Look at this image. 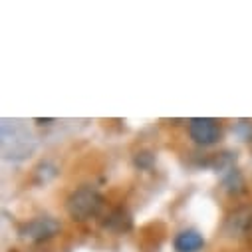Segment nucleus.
Instances as JSON below:
<instances>
[{
    "instance_id": "obj_8",
    "label": "nucleus",
    "mask_w": 252,
    "mask_h": 252,
    "mask_svg": "<svg viewBox=\"0 0 252 252\" xmlns=\"http://www.w3.org/2000/svg\"><path fill=\"white\" fill-rule=\"evenodd\" d=\"M52 119H36V123H50Z\"/></svg>"
},
{
    "instance_id": "obj_3",
    "label": "nucleus",
    "mask_w": 252,
    "mask_h": 252,
    "mask_svg": "<svg viewBox=\"0 0 252 252\" xmlns=\"http://www.w3.org/2000/svg\"><path fill=\"white\" fill-rule=\"evenodd\" d=\"M60 230V222L50 219V217H40V219H34L30 220L28 224H24L20 228V234L28 240H44V238H50L54 236L56 232Z\"/></svg>"
},
{
    "instance_id": "obj_5",
    "label": "nucleus",
    "mask_w": 252,
    "mask_h": 252,
    "mask_svg": "<svg viewBox=\"0 0 252 252\" xmlns=\"http://www.w3.org/2000/svg\"><path fill=\"white\" fill-rule=\"evenodd\" d=\"M103 226L109 228V230H115V232H125V230L131 228V217H129L127 211L115 209V211L107 217V220L103 222Z\"/></svg>"
},
{
    "instance_id": "obj_1",
    "label": "nucleus",
    "mask_w": 252,
    "mask_h": 252,
    "mask_svg": "<svg viewBox=\"0 0 252 252\" xmlns=\"http://www.w3.org/2000/svg\"><path fill=\"white\" fill-rule=\"evenodd\" d=\"M101 205H103V199L97 191H94V189H90V187H82L76 193L70 195L66 207H68V213H70L72 219L86 220L90 217H95L99 213Z\"/></svg>"
},
{
    "instance_id": "obj_2",
    "label": "nucleus",
    "mask_w": 252,
    "mask_h": 252,
    "mask_svg": "<svg viewBox=\"0 0 252 252\" xmlns=\"http://www.w3.org/2000/svg\"><path fill=\"white\" fill-rule=\"evenodd\" d=\"M189 133L199 145H213L220 137V125L211 117H195L189 121Z\"/></svg>"
},
{
    "instance_id": "obj_6",
    "label": "nucleus",
    "mask_w": 252,
    "mask_h": 252,
    "mask_svg": "<svg viewBox=\"0 0 252 252\" xmlns=\"http://www.w3.org/2000/svg\"><path fill=\"white\" fill-rule=\"evenodd\" d=\"M252 226V211L250 209H240L238 213H234L230 219H228V228L230 232L234 234H240L244 230H248Z\"/></svg>"
},
{
    "instance_id": "obj_7",
    "label": "nucleus",
    "mask_w": 252,
    "mask_h": 252,
    "mask_svg": "<svg viewBox=\"0 0 252 252\" xmlns=\"http://www.w3.org/2000/svg\"><path fill=\"white\" fill-rule=\"evenodd\" d=\"M151 161H153L151 153H137V157H135V163H137L139 167H147Z\"/></svg>"
},
{
    "instance_id": "obj_4",
    "label": "nucleus",
    "mask_w": 252,
    "mask_h": 252,
    "mask_svg": "<svg viewBox=\"0 0 252 252\" xmlns=\"http://www.w3.org/2000/svg\"><path fill=\"white\" fill-rule=\"evenodd\" d=\"M205 244V238L197 230H183L175 238V250L177 252H197Z\"/></svg>"
}]
</instances>
